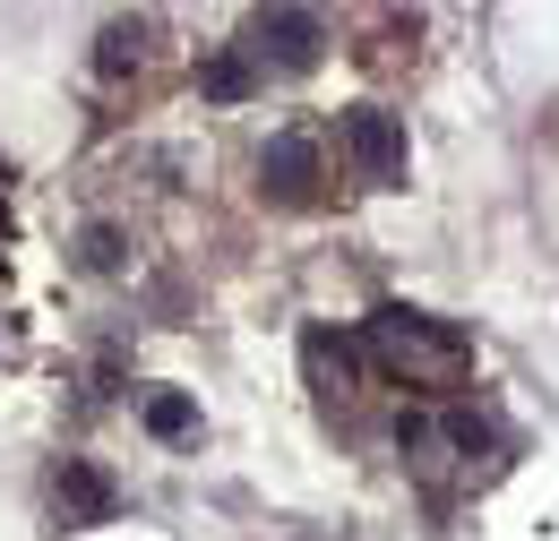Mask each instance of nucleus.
Returning a JSON list of instances; mask_svg holds the SVG:
<instances>
[{
  "mask_svg": "<svg viewBox=\"0 0 559 541\" xmlns=\"http://www.w3.org/2000/svg\"><path fill=\"white\" fill-rule=\"evenodd\" d=\"M370 344H379V361H388V370H405V378H421V387H448V378L474 361V344L456 336L448 318H430V310H405V301L370 310Z\"/></svg>",
  "mask_w": 559,
  "mask_h": 541,
  "instance_id": "f257e3e1",
  "label": "nucleus"
},
{
  "mask_svg": "<svg viewBox=\"0 0 559 541\" xmlns=\"http://www.w3.org/2000/svg\"><path fill=\"white\" fill-rule=\"evenodd\" d=\"M345 155H353V172H361L370 190H405V164H414V146H405V121H396V112H379V104H353V112H345Z\"/></svg>",
  "mask_w": 559,
  "mask_h": 541,
  "instance_id": "f03ea898",
  "label": "nucleus"
},
{
  "mask_svg": "<svg viewBox=\"0 0 559 541\" xmlns=\"http://www.w3.org/2000/svg\"><path fill=\"white\" fill-rule=\"evenodd\" d=\"M319 44H328V26H319L310 9H259V17H250V61L259 69L301 77V69L319 61Z\"/></svg>",
  "mask_w": 559,
  "mask_h": 541,
  "instance_id": "7ed1b4c3",
  "label": "nucleus"
},
{
  "mask_svg": "<svg viewBox=\"0 0 559 541\" xmlns=\"http://www.w3.org/2000/svg\"><path fill=\"white\" fill-rule=\"evenodd\" d=\"M52 516H61V525H112V516H121V490L95 473L86 456H61V473H52Z\"/></svg>",
  "mask_w": 559,
  "mask_h": 541,
  "instance_id": "20e7f679",
  "label": "nucleus"
},
{
  "mask_svg": "<svg viewBox=\"0 0 559 541\" xmlns=\"http://www.w3.org/2000/svg\"><path fill=\"white\" fill-rule=\"evenodd\" d=\"M259 181H267V199L276 206H310V190H319V146L301 130L267 137V155H259Z\"/></svg>",
  "mask_w": 559,
  "mask_h": 541,
  "instance_id": "39448f33",
  "label": "nucleus"
},
{
  "mask_svg": "<svg viewBox=\"0 0 559 541\" xmlns=\"http://www.w3.org/2000/svg\"><path fill=\"white\" fill-rule=\"evenodd\" d=\"M78 267L121 275L130 267V232H121V224H86V232H78Z\"/></svg>",
  "mask_w": 559,
  "mask_h": 541,
  "instance_id": "423d86ee",
  "label": "nucleus"
},
{
  "mask_svg": "<svg viewBox=\"0 0 559 541\" xmlns=\"http://www.w3.org/2000/svg\"><path fill=\"white\" fill-rule=\"evenodd\" d=\"M139 421L155 430V438H190V430H199V405H190V396H146Z\"/></svg>",
  "mask_w": 559,
  "mask_h": 541,
  "instance_id": "0eeeda50",
  "label": "nucleus"
},
{
  "mask_svg": "<svg viewBox=\"0 0 559 541\" xmlns=\"http://www.w3.org/2000/svg\"><path fill=\"white\" fill-rule=\"evenodd\" d=\"M139 35H146V17H112V26H104V52H95V61L121 77V69L139 61Z\"/></svg>",
  "mask_w": 559,
  "mask_h": 541,
  "instance_id": "6e6552de",
  "label": "nucleus"
},
{
  "mask_svg": "<svg viewBox=\"0 0 559 541\" xmlns=\"http://www.w3.org/2000/svg\"><path fill=\"white\" fill-rule=\"evenodd\" d=\"M301 352H310V370H336V378L361 361V344H353V336H328V327H310V344H301Z\"/></svg>",
  "mask_w": 559,
  "mask_h": 541,
  "instance_id": "1a4fd4ad",
  "label": "nucleus"
},
{
  "mask_svg": "<svg viewBox=\"0 0 559 541\" xmlns=\"http://www.w3.org/2000/svg\"><path fill=\"white\" fill-rule=\"evenodd\" d=\"M199 86H207L215 104H233V95H250V61H207V69H199Z\"/></svg>",
  "mask_w": 559,
  "mask_h": 541,
  "instance_id": "9d476101",
  "label": "nucleus"
}]
</instances>
